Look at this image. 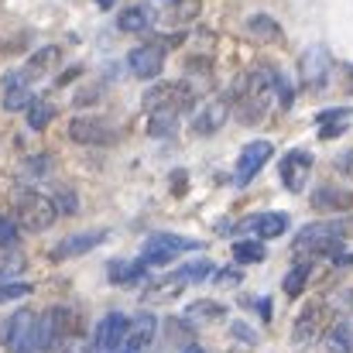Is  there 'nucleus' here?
I'll return each instance as SVG.
<instances>
[{
  "instance_id": "23",
  "label": "nucleus",
  "mask_w": 353,
  "mask_h": 353,
  "mask_svg": "<svg viewBox=\"0 0 353 353\" xmlns=\"http://www.w3.org/2000/svg\"><path fill=\"white\" fill-rule=\"evenodd\" d=\"M117 28L120 31H127V34H141V31H148V28H151V10H148L144 3H134V7L120 10Z\"/></svg>"
},
{
  "instance_id": "1",
  "label": "nucleus",
  "mask_w": 353,
  "mask_h": 353,
  "mask_svg": "<svg viewBox=\"0 0 353 353\" xmlns=\"http://www.w3.org/2000/svg\"><path fill=\"white\" fill-rule=\"evenodd\" d=\"M236 100H240V120L243 123H257L274 103V69L261 65L254 72H247L236 86Z\"/></svg>"
},
{
  "instance_id": "43",
  "label": "nucleus",
  "mask_w": 353,
  "mask_h": 353,
  "mask_svg": "<svg viewBox=\"0 0 353 353\" xmlns=\"http://www.w3.org/2000/svg\"><path fill=\"white\" fill-rule=\"evenodd\" d=\"M336 264H340V268H353V254H343V257H336Z\"/></svg>"
},
{
  "instance_id": "25",
  "label": "nucleus",
  "mask_w": 353,
  "mask_h": 353,
  "mask_svg": "<svg viewBox=\"0 0 353 353\" xmlns=\"http://www.w3.org/2000/svg\"><path fill=\"white\" fill-rule=\"evenodd\" d=\"M316 120H319V127H323V130H319V137H323V141H333V137H340V134L347 130L350 114H347V110H323Z\"/></svg>"
},
{
  "instance_id": "29",
  "label": "nucleus",
  "mask_w": 353,
  "mask_h": 353,
  "mask_svg": "<svg viewBox=\"0 0 353 353\" xmlns=\"http://www.w3.org/2000/svg\"><path fill=\"white\" fill-rule=\"evenodd\" d=\"M148 271V264L137 257L134 264H127V261H114L110 264V281H117V285H123V281H137L141 274Z\"/></svg>"
},
{
  "instance_id": "15",
  "label": "nucleus",
  "mask_w": 353,
  "mask_h": 353,
  "mask_svg": "<svg viewBox=\"0 0 353 353\" xmlns=\"http://www.w3.org/2000/svg\"><path fill=\"white\" fill-rule=\"evenodd\" d=\"M288 230V216L285 213H257L250 220L240 223V234L247 236H257V240H274Z\"/></svg>"
},
{
  "instance_id": "46",
  "label": "nucleus",
  "mask_w": 353,
  "mask_h": 353,
  "mask_svg": "<svg viewBox=\"0 0 353 353\" xmlns=\"http://www.w3.org/2000/svg\"><path fill=\"white\" fill-rule=\"evenodd\" d=\"M182 353H206L203 347H182Z\"/></svg>"
},
{
  "instance_id": "32",
  "label": "nucleus",
  "mask_w": 353,
  "mask_h": 353,
  "mask_svg": "<svg viewBox=\"0 0 353 353\" xmlns=\"http://www.w3.org/2000/svg\"><path fill=\"white\" fill-rule=\"evenodd\" d=\"M305 281H309V264H295V268H292V271L285 274L281 288H285V295H302Z\"/></svg>"
},
{
  "instance_id": "4",
  "label": "nucleus",
  "mask_w": 353,
  "mask_h": 353,
  "mask_svg": "<svg viewBox=\"0 0 353 353\" xmlns=\"http://www.w3.org/2000/svg\"><path fill=\"white\" fill-rule=\"evenodd\" d=\"M343 236H347V223L343 220H319V223H309V227L299 230L295 250L299 254H309V257H323L333 247H340Z\"/></svg>"
},
{
  "instance_id": "24",
  "label": "nucleus",
  "mask_w": 353,
  "mask_h": 353,
  "mask_svg": "<svg viewBox=\"0 0 353 353\" xmlns=\"http://www.w3.org/2000/svg\"><path fill=\"white\" fill-rule=\"evenodd\" d=\"M326 350L330 353H353V319H340L326 333Z\"/></svg>"
},
{
  "instance_id": "31",
  "label": "nucleus",
  "mask_w": 353,
  "mask_h": 353,
  "mask_svg": "<svg viewBox=\"0 0 353 353\" xmlns=\"http://www.w3.org/2000/svg\"><path fill=\"white\" fill-rule=\"evenodd\" d=\"M182 288H185V281L179 278V271H172L165 281H154V285L148 288V295H151V299H175Z\"/></svg>"
},
{
  "instance_id": "7",
  "label": "nucleus",
  "mask_w": 353,
  "mask_h": 353,
  "mask_svg": "<svg viewBox=\"0 0 353 353\" xmlns=\"http://www.w3.org/2000/svg\"><path fill=\"white\" fill-rule=\"evenodd\" d=\"M326 319H330V305L326 302H309L299 312L295 326H292V343L295 347H312L326 333Z\"/></svg>"
},
{
  "instance_id": "10",
  "label": "nucleus",
  "mask_w": 353,
  "mask_h": 353,
  "mask_svg": "<svg viewBox=\"0 0 353 353\" xmlns=\"http://www.w3.org/2000/svg\"><path fill=\"white\" fill-rule=\"evenodd\" d=\"M165 59H168L165 41H148V45H137V48L130 52L127 65H130V72H134L137 79H158L161 69H165Z\"/></svg>"
},
{
  "instance_id": "22",
  "label": "nucleus",
  "mask_w": 353,
  "mask_h": 353,
  "mask_svg": "<svg viewBox=\"0 0 353 353\" xmlns=\"http://www.w3.org/2000/svg\"><path fill=\"white\" fill-rule=\"evenodd\" d=\"M55 62H59V48H38L31 59H28V65H24V79L31 83V79H41V76H48L52 69H55Z\"/></svg>"
},
{
  "instance_id": "19",
  "label": "nucleus",
  "mask_w": 353,
  "mask_h": 353,
  "mask_svg": "<svg viewBox=\"0 0 353 353\" xmlns=\"http://www.w3.org/2000/svg\"><path fill=\"white\" fill-rule=\"evenodd\" d=\"M100 240H103V230H90V234H72L65 236L55 250H52V257L55 261H65V257H79V254H90L93 247H100Z\"/></svg>"
},
{
  "instance_id": "33",
  "label": "nucleus",
  "mask_w": 353,
  "mask_h": 353,
  "mask_svg": "<svg viewBox=\"0 0 353 353\" xmlns=\"http://www.w3.org/2000/svg\"><path fill=\"white\" fill-rule=\"evenodd\" d=\"M210 274H213V264H210V261H192V264L179 268V278H182L185 285H196V281H203V278H210Z\"/></svg>"
},
{
  "instance_id": "45",
  "label": "nucleus",
  "mask_w": 353,
  "mask_h": 353,
  "mask_svg": "<svg viewBox=\"0 0 353 353\" xmlns=\"http://www.w3.org/2000/svg\"><path fill=\"white\" fill-rule=\"evenodd\" d=\"M114 3H117V0H97V7H103V10H107V7H114Z\"/></svg>"
},
{
  "instance_id": "21",
  "label": "nucleus",
  "mask_w": 353,
  "mask_h": 353,
  "mask_svg": "<svg viewBox=\"0 0 353 353\" xmlns=\"http://www.w3.org/2000/svg\"><path fill=\"white\" fill-rule=\"evenodd\" d=\"M312 206H316V210H326V213H343V210L353 206V192L336 189V185H326V189H319V192L312 196Z\"/></svg>"
},
{
  "instance_id": "18",
  "label": "nucleus",
  "mask_w": 353,
  "mask_h": 353,
  "mask_svg": "<svg viewBox=\"0 0 353 353\" xmlns=\"http://www.w3.org/2000/svg\"><path fill=\"white\" fill-rule=\"evenodd\" d=\"M182 319L192 323V326H210V323H216V319H227V305L216 302V299H196V302L185 305Z\"/></svg>"
},
{
  "instance_id": "6",
  "label": "nucleus",
  "mask_w": 353,
  "mask_h": 353,
  "mask_svg": "<svg viewBox=\"0 0 353 353\" xmlns=\"http://www.w3.org/2000/svg\"><path fill=\"white\" fill-rule=\"evenodd\" d=\"M3 343L10 353H38L41 343H38V316L31 309H17L7 323H3Z\"/></svg>"
},
{
  "instance_id": "38",
  "label": "nucleus",
  "mask_w": 353,
  "mask_h": 353,
  "mask_svg": "<svg viewBox=\"0 0 353 353\" xmlns=\"http://www.w3.org/2000/svg\"><path fill=\"white\" fill-rule=\"evenodd\" d=\"M31 292V285H0V302H14V299H21V295H28Z\"/></svg>"
},
{
  "instance_id": "12",
  "label": "nucleus",
  "mask_w": 353,
  "mask_h": 353,
  "mask_svg": "<svg viewBox=\"0 0 353 353\" xmlns=\"http://www.w3.org/2000/svg\"><path fill=\"white\" fill-rule=\"evenodd\" d=\"M330 65H333V59L323 45L305 48V55L299 59V79L305 83V90H323L330 83Z\"/></svg>"
},
{
  "instance_id": "3",
  "label": "nucleus",
  "mask_w": 353,
  "mask_h": 353,
  "mask_svg": "<svg viewBox=\"0 0 353 353\" xmlns=\"http://www.w3.org/2000/svg\"><path fill=\"white\" fill-rule=\"evenodd\" d=\"M79 333V316L69 305H55L45 316H38V343L41 350H62Z\"/></svg>"
},
{
  "instance_id": "9",
  "label": "nucleus",
  "mask_w": 353,
  "mask_h": 353,
  "mask_svg": "<svg viewBox=\"0 0 353 353\" xmlns=\"http://www.w3.org/2000/svg\"><path fill=\"white\" fill-rule=\"evenodd\" d=\"M271 154H274V144H271V141H250V144H243V148H240V158H236V172H234L236 185H240V189L250 185L254 175L271 161Z\"/></svg>"
},
{
  "instance_id": "37",
  "label": "nucleus",
  "mask_w": 353,
  "mask_h": 353,
  "mask_svg": "<svg viewBox=\"0 0 353 353\" xmlns=\"http://www.w3.org/2000/svg\"><path fill=\"white\" fill-rule=\"evenodd\" d=\"M14 243H17V227H14L7 216H0V247H3V250H10Z\"/></svg>"
},
{
  "instance_id": "42",
  "label": "nucleus",
  "mask_w": 353,
  "mask_h": 353,
  "mask_svg": "<svg viewBox=\"0 0 353 353\" xmlns=\"http://www.w3.org/2000/svg\"><path fill=\"white\" fill-rule=\"evenodd\" d=\"M213 278H216V281H223V285H230V281H236V278H240V271H216Z\"/></svg>"
},
{
  "instance_id": "34",
  "label": "nucleus",
  "mask_w": 353,
  "mask_h": 353,
  "mask_svg": "<svg viewBox=\"0 0 353 353\" xmlns=\"http://www.w3.org/2000/svg\"><path fill=\"white\" fill-rule=\"evenodd\" d=\"M196 14H199V0H175V10H172V17H175L179 24L192 21Z\"/></svg>"
},
{
  "instance_id": "26",
  "label": "nucleus",
  "mask_w": 353,
  "mask_h": 353,
  "mask_svg": "<svg viewBox=\"0 0 353 353\" xmlns=\"http://www.w3.org/2000/svg\"><path fill=\"white\" fill-rule=\"evenodd\" d=\"M247 31L257 34V38H264V41H281V28H278V21L268 17V14H254V17L247 21Z\"/></svg>"
},
{
  "instance_id": "41",
  "label": "nucleus",
  "mask_w": 353,
  "mask_h": 353,
  "mask_svg": "<svg viewBox=\"0 0 353 353\" xmlns=\"http://www.w3.org/2000/svg\"><path fill=\"white\" fill-rule=\"evenodd\" d=\"M234 336H236V340H247L250 347L257 343V333H254L250 326H240V323H234Z\"/></svg>"
},
{
  "instance_id": "5",
  "label": "nucleus",
  "mask_w": 353,
  "mask_h": 353,
  "mask_svg": "<svg viewBox=\"0 0 353 353\" xmlns=\"http://www.w3.org/2000/svg\"><path fill=\"white\" fill-rule=\"evenodd\" d=\"M196 97L199 90L189 86V83H158L144 93V110L154 114V110H165V114H182V110H192L196 107Z\"/></svg>"
},
{
  "instance_id": "27",
  "label": "nucleus",
  "mask_w": 353,
  "mask_h": 353,
  "mask_svg": "<svg viewBox=\"0 0 353 353\" xmlns=\"http://www.w3.org/2000/svg\"><path fill=\"white\" fill-rule=\"evenodd\" d=\"M52 117H55V107L48 100H31L28 103V127L31 130H45L52 123Z\"/></svg>"
},
{
  "instance_id": "35",
  "label": "nucleus",
  "mask_w": 353,
  "mask_h": 353,
  "mask_svg": "<svg viewBox=\"0 0 353 353\" xmlns=\"http://www.w3.org/2000/svg\"><path fill=\"white\" fill-rule=\"evenodd\" d=\"M274 93H278V103H281V107H292V97H295V93H292V83H288L278 69H274Z\"/></svg>"
},
{
  "instance_id": "44",
  "label": "nucleus",
  "mask_w": 353,
  "mask_h": 353,
  "mask_svg": "<svg viewBox=\"0 0 353 353\" xmlns=\"http://www.w3.org/2000/svg\"><path fill=\"white\" fill-rule=\"evenodd\" d=\"M347 93H353V69H347Z\"/></svg>"
},
{
  "instance_id": "2",
  "label": "nucleus",
  "mask_w": 353,
  "mask_h": 353,
  "mask_svg": "<svg viewBox=\"0 0 353 353\" xmlns=\"http://www.w3.org/2000/svg\"><path fill=\"white\" fill-rule=\"evenodd\" d=\"M14 210H17V223L31 234H45L55 220H59V210H55V199L34 192V189H21L14 196Z\"/></svg>"
},
{
  "instance_id": "28",
  "label": "nucleus",
  "mask_w": 353,
  "mask_h": 353,
  "mask_svg": "<svg viewBox=\"0 0 353 353\" xmlns=\"http://www.w3.org/2000/svg\"><path fill=\"white\" fill-rule=\"evenodd\" d=\"M234 257L236 264H257L264 261V243L254 236V240H234Z\"/></svg>"
},
{
  "instance_id": "17",
  "label": "nucleus",
  "mask_w": 353,
  "mask_h": 353,
  "mask_svg": "<svg viewBox=\"0 0 353 353\" xmlns=\"http://www.w3.org/2000/svg\"><path fill=\"white\" fill-rule=\"evenodd\" d=\"M227 117H230V100H227V97L210 100V103L199 110V117L192 120V130L203 134V137H210V134H216V130L227 123Z\"/></svg>"
},
{
  "instance_id": "11",
  "label": "nucleus",
  "mask_w": 353,
  "mask_h": 353,
  "mask_svg": "<svg viewBox=\"0 0 353 353\" xmlns=\"http://www.w3.org/2000/svg\"><path fill=\"white\" fill-rule=\"evenodd\" d=\"M154 333H158V319H154L151 312H137V316L127 323L123 340H120L110 353H144L148 347H151Z\"/></svg>"
},
{
  "instance_id": "36",
  "label": "nucleus",
  "mask_w": 353,
  "mask_h": 353,
  "mask_svg": "<svg viewBox=\"0 0 353 353\" xmlns=\"http://www.w3.org/2000/svg\"><path fill=\"white\" fill-rule=\"evenodd\" d=\"M52 199H55V210H59L62 216H72V213H76V196H72L69 189H59Z\"/></svg>"
},
{
  "instance_id": "40",
  "label": "nucleus",
  "mask_w": 353,
  "mask_h": 353,
  "mask_svg": "<svg viewBox=\"0 0 353 353\" xmlns=\"http://www.w3.org/2000/svg\"><path fill=\"white\" fill-rule=\"evenodd\" d=\"M336 168H340L347 179H353V151H343V154L336 158Z\"/></svg>"
},
{
  "instance_id": "16",
  "label": "nucleus",
  "mask_w": 353,
  "mask_h": 353,
  "mask_svg": "<svg viewBox=\"0 0 353 353\" xmlns=\"http://www.w3.org/2000/svg\"><path fill=\"white\" fill-rule=\"evenodd\" d=\"M127 316L123 312H107L103 319H100V326H97V336H93V343H97V353H110L117 347L120 340H123V333H127Z\"/></svg>"
},
{
  "instance_id": "8",
  "label": "nucleus",
  "mask_w": 353,
  "mask_h": 353,
  "mask_svg": "<svg viewBox=\"0 0 353 353\" xmlns=\"http://www.w3.org/2000/svg\"><path fill=\"white\" fill-rule=\"evenodd\" d=\"M192 247H199V240H185L179 234H154L148 236V243L141 250V261L148 268H161V264H168L172 257H179L182 250H192Z\"/></svg>"
},
{
  "instance_id": "30",
  "label": "nucleus",
  "mask_w": 353,
  "mask_h": 353,
  "mask_svg": "<svg viewBox=\"0 0 353 353\" xmlns=\"http://www.w3.org/2000/svg\"><path fill=\"white\" fill-rule=\"evenodd\" d=\"M179 127V114H165V110H154L148 120V134L151 137H172Z\"/></svg>"
},
{
  "instance_id": "20",
  "label": "nucleus",
  "mask_w": 353,
  "mask_h": 353,
  "mask_svg": "<svg viewBox=\"0 0 353 353\" xmlns=\"http://www.w3.org/2000/svg\"><path fill=\"white\" fill-rule=\"evenodd\" d=\"M31 100H34V97H31V90H28V79H24L21 72H10L7 83H3V110H10V114L28 110Z\"/></svg>"
},
{
  "instance_id": "14",
  "label": "nucleus",
  "mask_w": 353,
  "mask_h": 353,
  "mask_svg": "<svg viewBox=\"0 0 353 353\" xmlns=\"http://www.w3.org/2000/svg\"><path fill=\"white\" fill-rule=\"evenodd\" d=\"M69 137L76 144H114L117 130L100 117H76L69 123Z\"/></svg>"
},
{
  "instance_id": "13",
  "label": "nucleus",
  "mask_w": 353,
  "mask_h": 353,
  "mask_svg": "<svg viewBox=\"0 0 353 353\" xmlns=\"http://www.w3.org/2000/svg\"><path fill=\"white\" fill-rule=\"evenodd\" d=\"M278 172H281V185H285L288 192H302V189L309 185V175H312V154L295 148V151H288V154L281 158Z\"/></svg>"
},
{
  "instance_id": "39",
  "label": "nucleus",
  "mask_w": 353,
  "mask_h": 353,
  "mask_svg": "<svg viewBox=\"0 0 353 353\" xmlns=\"http://www.w3.org/2000/svg\"><path fill=\"white\" fill-rule=\"evenodd\" d=\"M62 353H97V343H93V340H76V336H72V340L62 347Z\"/></svg>"
}]
</instances>
